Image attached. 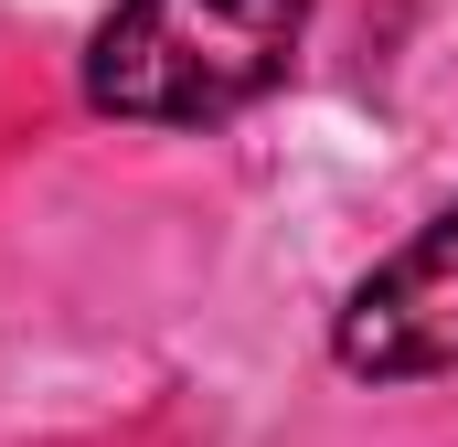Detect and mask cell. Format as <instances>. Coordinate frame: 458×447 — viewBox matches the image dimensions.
<instances>
[{"instance_id":"6da1fadb","label":"cell","mask_w":458,"mask_h":447,"mask_svg":"<svg viewBox=\"0 0 458 447\" xmlns=\"http://www.w3.org/2000/svg\"><path fill=\"white\" fill-rule=\"evenodd\" d=\"M310 0H117L86 43V107L128 128H214L288 86Z\"/></svg>"},{"instance_id":"7a4b0ae2","label":"cell","mask_w":458,"mask_h":447,"mask_svg":"<svg viewBox=\"0 0 458 447\" xmlns=\"http://www.w3.org/2000/svg\"><path fill=\"white\" fill-rule=\"evenodd\" d=\"M331 362L352 384L458 373V203L352 277V299L331 309Z\"/></svg>"}]
</instances>
